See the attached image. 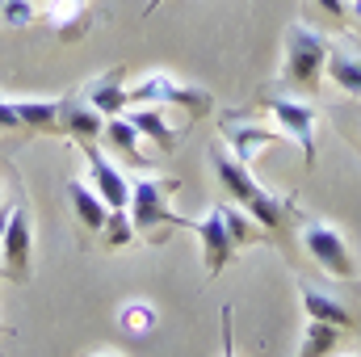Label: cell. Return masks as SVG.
Listing matches in <instances>:
<instances>
[{
	"label": "cell",
	"instance_id": "f1b7e54d",
	"mask_svg": "<svg viewBox=\"0 0 361 357\" xmlns=\"http://www.w3.org/2000/svg\"><path fill=\"white\" fill-rule=\"evenodd\" d=\"M4 223H8V206H0V231H4Z\"/></svg>",
	"mask_w": 361,
	"mask_h": 357
},
{
	"label": "cell",
	"instance_id": "2e32d148",
	"mask_svg": "<svg viewBox=\"0 0 361 357\" xmlns=\"http://www.w3.org/2000/svg\"><path fill=\"white\" fill-rule=\"evenodd\" d=\"M126 118H130V122H135V131H139L143 139H152L160 152H173V147H177V131H173V122H169L164 105H130V109H126Z\"/></svg>",
	"mask_w": 361,
	"mask_h": 357
},
{
	"label": "cell",
	"instance_id": "83f0119b",
	"mask_svg": "<svg viewBox=\"0 0 361 357\" xmlns=\"http://www.w3.org/2000/svg\"><path fill=\"white\" fill-rule=\"evenodd\" d=\"M349 17H353V21H361V0H353V4H349Z\"/></svg>",
	"mask_w": 361,
	"mask_h": 357
},
{
	"label": "cell",
	"instance_id": "6da1fadb",
	"mask_svg": "<svg viewBox=\"0 0 361 357\" xmlns=\"http://www.w3.org/2000/svg\"><path fill=\"white\" fill-rule=\"evenodd\" d=\"M328 51L332 42L315 30H307L302 21L286 25V59H281V80L277 89L290 97H311L319 89V80L328 76Z\"/></svg>",
	"mask_w": 361,
	"mask_h": 357
},
{
	"label": "cell",
	"instance_id": "e0dca14e",
	"mask_svg": "<svg viewBox=\"0 0 361 357\" xmlns=\"http://www.w3.org/2000/svg\"><path fill=\"white\" fill-rule=\"evenodd\" d=\"M68 202H72L80 227H85L89 236H101V227H105V219H109V206L101 202V193L92 189L89 181H80V177L68 181Z\"/></svg>",
	"mask_w": 361,
	"mask_h": 357
},
{
	"label": "cell",
	"instance_id": "1f68e13d",
	"mask_svg": "<svg viewBox=\"0 0 361 357\" xmlns=\"http://www.w3.org/2000/svg\"><path fill=\"white\" fill-rule=\"evenodd\" d=\"M349 4H353V0H349Z\"/></svg>",
	"mask_w": 361,
	"mask_h": 357
},
{
	"label": "cell",
	"instance_id": "4fadbf2b",
	"mask_svg": "<svg viewBox=\"0 0 361 357\" xmlns=\"http://www.w3.org/2000/svg\"><path fill=\"white\" fill-rule=\"evenodd\" d=\"M105 131V114H97L85 97H63V135L76 139L80 147H89Z\"/></svg>",
	"mask_w": 361,
	"mask_h": 357
},
{
	"label": "cell",
	"instance_id": "ffe728a7",
	"mask_svg": "<svg viewBox=\"0 0 361 357\" xmlns=\"http://www.w3.org/2000/svg\"><path fill=\"white\" fill-rule=\"evenodd\" d=\"M328 80L349 97H361V51L353 47H332L328 51Z\"/></svg>",
	"mask_w": 361,
	"mask_h": 357
},
{
	"label": "cell",
	"instance_id": "4316f807",
	"mask_svg": "<svg viewBox=\"0 0 361 357\" xmlns=\"http://www.w3.org/2000/svg\"><path fill=\"white\" fill-rule=\"evenodd\" d=\"M0 126H4V131H17V126H21V118H17L13 101H0Z\"/></svg>",
	"mask_w": 361,
	"mask_h": 357
},
{
	"label": "cell",
	"instance_id": "5bb4252c",
	"mask_svg": "<svg viewBox=\"0 0 361 357\" xmlns=\"http://www.w3.org/2000/svg\"><path fill=\"white\" fill-rule=\"evenodd\" d=\"M47 21L55 25V34L63 42H76V38L89 34L92 0H47Z\"/></svg>",
	"mask_w": 361,
	"mask_h": 357
},
{
	"label": "cell",
	"instance_id": "ba28073f",
	"mask_svg": "<svg viewBox=\"0 0 361 357\" xmlns=\"http://www.w3.org/2000/svg\"><path fill=\"white\" fill-rule=\"evenodd\" d=\"M189 231L202 240L206 273L219 277V273L227 269V261H231V253H235V244H231V236H227V223H223V206H210L202 219H189Z\"/></svg>",
	"mask_w": 361,
	"mask_h": 357
},
{
	"label": "cell",
	"instance_id": "7c38bea8",
	"mask_svg": "<svg viewBox=\"0 0 361 357\" xmlns=\"http://www.w3.org/2000/svg\"><path fill=\"white\" fill-rule=\"evenodd\" d=\"M122 76H126V68H109V72L92 76L80 97L89 101L97 114H105V118H118V114H126V109H130V89L122 85Z\"/></svg>",
	"mask_w": 361,
	"mask_h": 357
},
{
	"label": "cell",
	"instance_id": "9a60e30c",
	"mask_svg": "<svg viewBox=\"0 0 361 357\" xmlns=\"http://www.w3.org/2000/svg\"><path fill=\"white\" fill-rule=\"evenodd\" d=\"M294 206H298V193H286V198L281 193H257L244 210L261 223L265 236H277L286 223H294Z\"/></svg>",
	"mask_w": 361,
	"mask_h": 357
},
{
	"label": "cell",
	"instance_id": "7a4b0ae2",
	"mask_svg": "<svg viewBox=\"0 0 361 357\" xmlns=\"http://www.w3.org/2000/svg\"><path fill=\"white\" fill-rule=\"evenodd\" d=\"M177 189V181L164 177H139L130 181V223H135V236H147L152 244H160L169 236V227H189V219H180L169 210V193Z\"/></svg>",
	"mask_w": 361,
	"mask_h": 357
},
{
	"label": "cell",
	"instance_id": "30bf717a",
	"mask_svg": "<svg viewBox=\"0 0 361 357\" xmlns=\"http://www.w3.org/2000/svg\"><path fill=\"white\" fill-rule=\"evenodd\" d=\"M80 152H85V164H89V185L101 193V202H105L109 210H126V206H130V181L97 152V143L80 147Z\"/></svg>",
	"mask_w": 361,
	"mask_h": 357
},
{
	"label": "cell",
	"instance_id": "ac0fdd59",
	"mask_svg": "<svg viewBox=\"0 0 361 357\" xmlns=\"http://www.w3.org/2000/svg\"><path fill=\"white\" fill-rule=\"evenodd\" d=\"M17 118L25 131H42V135H63V97L59 101H13Z\"/></svg>",
	"mask_w": 361,
	"mask_h": 357
},
{
	"label": "cell",
	"instance_id": "f546056e",
	"mask_svg": "<svg viewBox=\"0 0 361 357\" xmlns=\"http://www.w3.org/2000/svg\"><path fill=\"white\" fill-rule=\"evenodd\" d=\"M160 4H164V0H147V8H143V13H156Z\"/></svg>",
	"mask_w": 361,
	"mask_h": 357
},
{
	"label": "cell",
	"instance_id": "d6986e66",
	"mask_svg": "<svg viewBox=\"0 0 361 357\" xmlns=\"http://www.w3.org/2000/svg\"><path fill=\"white\" fill-rule=\"evenodd\" d=\"M101 139L126 160V164H143L147 156H143V135L135 131V122L126 118V114H118V118H105V131H101Z\"/></svg>",
	"mask_w": 361,
	"mask_h": 357
},
{
	"label": "cell",
	"instance_id": "9c48e42d",
	"mask_svg": "<svg viewBox=\"0 0 361 357\" xmlns=\"http://www.w3.org/2000/svg\"><path fill=\"white\" fill-rule=\"evenodd\" d=\"M210 169H214V177H219V185L240 202V206H248L257 193H265V185L252 177V169L244 164V160H235L227 147H214L210 143Z\"/></svg>",
	"mask_w": 361,
	"mask_h": 357
},
{
	"label": "cell",
	"instance_id": "5b68a950",
	"mask_svg": "<svg viewBox=\"0 0 361 357\" xmlns=\"http://www.w3.org/2000/svg\"><path fill=\"white\" fill-rule=\"evenodd\" d=\"M130 105H177L189 118H202L214 109V97L197 85H180L169 72H152L139 85H130Z\"/></svg>",
	"mask_w": 361,
	"mask_h": 357
},
{
	"label": "cell",
	"instance_id": "44dd1931",
	"mask_svg": "<svg viewBox=\"0 0 361 357\" xmlns=\"http://www.w3.org/2000/svg\"><path fill=\"white\" fill-rule=\"evenodd\" d=\"M118 324H122V332H126V337H152V332H156V324H160V315H156V307H152V303L130 298V303H122Z\"/></svg>",
	"mask_w": 361,
	"mask_h": 357
},
{
	"label": "cell",
	"instance_id": "cb8c5ba5",
	"mask_svg": "<svg viewBox=\"0 0 361 357\" xmlns=\"http://www.w3.org/2000/svg\"><path fill=\"white\" fill-rule=\"evenodd\" d=\"M130 240H135L130 214H126V210H109V219H105V227H101V244H105V248H126Z\"/></svg>",
	"mask_w": 361,
	"mask_h": 357
},
{
	"label": "cell",
	"instance_id": "603a6c76",
	"mask_svg": "<svg viewBox=\"0 0 361 357\" xmlns=\"http://www.w3.org/2000/svg\"><path fill=\"white\" fill-rule=\"evenodd\" d=\"M223 223H227V236H231V244L235 248H244V244H261V240H269L265 231H261V223L248 214V210H235V206H223Z\"/></svg>",
	"mask_w": 361,
	"mask_h": 357
},
{
	"label": "cell",
	"instance_id": "8fae6325",
	"mask_svg": "<svg viewBox=\"0 0 361 357\" xmlns=\"http://www.w3.org/2000/svg\"><path fill=\"white\" fill-rule=\"evenodd\" d=\"M298 298H302V311H307V320H324V324H332V328H341V332H361V320L353 315V307L349 303H341V298H332V294H324L319 286H298Z\"/></svg>",
	"mask_w": 361,
	"mask_h": 357
},
{
	"label": "cell",
	"instance_id": "52a82bcc",
	"mask_svg": "<svg viewBox=\"0 0 361 357\" xmlns=\"http://www.w3.org/2000/svg\"><path fill=\"white\" fill-rule=\"evenodd\" d=\"M0 236H4V240H0V269H4V277H8V282H25V277H30V253H34L30 210H25V206H13Z\"/></svg>",
	"mask_w": 361,
	"mask_h": 357
},
{
	"label": "cell",
	"instance_id": "7402d4cb",
	"mask_svg": "<svg viewBox=\"0 0 361 357\" xmlns=\"http://www.w3.org/2000/svg\"><path fill=\"white\" fill-rule=\"evenodd\" d=\"M336 345H341V328H332V324H324V320H307L298 357H328Z\"/></svg>",
	"mask_w": 361,
	"mask_h": 357
},
{
	"label": "cell",
	"instance_id": "8992f818",
	"mask_svg": "<svg viewBox=\"0 0 361 357\" xmlns=\"http://www.w3.org/2000/svg\"><path fill=\"white\" fill-rule=\"evenodd\" d=\"M219 131H223V139H227V152H231L235 160H244V164H252L261 147L286 139L277 126H257V122H252L248 114H240V109L219 114Z\"/></svg>",
	"mask_w": 361,
	"mask_h": 357
},
{
	"label": "cell",
	"instance_id": "277c9868",
	"mask_svg": "<svg viewBox=\"0 0 361 357\" xmlns=\"http://www.w3.org/2000/svg\"><path fill=\"white\" fill-rule=\"evenodd\" d=\"M261 105L269 109V118L277 122V131L298 143L302 169L315 173V122H319L315 105H307L302 97H290V92H281V97H277V92H261Z\"/></svg>",
	"mask_w": 361,
	"mask_h": 357
},
{
	"label": "cell",
	"instance_id": "3957f363",
	"mask_svg": "<svg viewBox=\"0 0 361 357\" xmlns=\"http://www.w3.org/2000/svg\"><path fill=\"white\" fill-rule=\"evenodd\" d=\"M298 236H302V248L315 265L341 282H353L357 277V257L349 248V240L328 223V219H298Z\"/></svg>",
	"mask_w": 361,
	"mask_h": 357
},
{
	"label": "cell",
	"instance_id": "4dcf8cb0",
	"mask_svg": "<svg viewBox=\"0 0 361 357\" xmlns=\"http://www.w3.org/2000/svg\"><path fill=\"white\" fill-rule=\"evenodd\" d=\"M97 357H118V353H97Z\"/></svg>",
	"mask_w": 361,
	"mask_h": 357
},
{
	"label": "cell",
	"instance_id": "484cf974",
	"mask_svg": "<svg viewBox=\"0 0 361 357\" xmlns=\"http://www.w3.org/2000/svg\"><path fill=\"white\" fill-rule=\"evenodd\" d=\"M315 4H319L336 25H345V21H349V0H315Z\"/></svg>",
	"mask_w": 361,
	"mask_h": 357
},
{
	"label": "cell",
	"instance_id": "d4e9b609",
	"mask_svg": "<svg viewBox=\"0 0 361 357\" xmlns=\"http://www.w3.org/2000/svg\"><path fill=\"white\" fill-rule=\"evenodd\" d=\"M0 21L25 30L34 21V0H0Z\"/></svg>",
	"mask_w": 361,
	"mask_h": 357
}]
</instances>
